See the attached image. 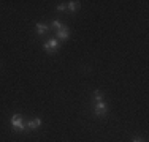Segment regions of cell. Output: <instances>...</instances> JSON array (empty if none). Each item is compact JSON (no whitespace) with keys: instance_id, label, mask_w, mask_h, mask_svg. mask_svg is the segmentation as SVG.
<instances>
[{"instance_id":"5","label":"cell","mask_w":149,"mask_h":142,"mask_svg":"<svg viewBox=\"0 0 149 142\" xmlns=\"http://www.w3.org/2000/svg\"><path fill=\"white\" fill-rule=\"evenodd\" d=\"M41 126V120L40 119H32L27 122V125H26V130H37V128H40Z\"/></svg>"},{"instance_id":"3","label":"cell","mask_w":149,"mask_h":142,"mask_svg":"<svg viewBox=\"0 0 149 142\" xmlns=\"http://www.w3.org/2000/svg\"><path fill=\"white\" fill-rule=\"evenodd\" d=\"M94 112L97 117H105L106 112H108V106H106L105 101H97L95 103V108H94Z\"/></svg>"},{"instance_id":"9","label":"cell","mask_w":149,"mask_h":142,"mask_svg":"<svg viewBox=\"0 0 149 142\" xmlns=\"http://www.w3.org/2000/svg\"><path fill=\"white\" fill-rule=\"evenodd\" d=\"M49 28H56V30H60V28H62V24L59 22V21H54V22L51 24V27Z\"/></svg>"},{"instance_id":"4","label":"cell","mask_w":149,"mask_h":142,"mask_svg":"<svg viewBox=\"0 0 149 142\" xmlns=\"http://www.w3.org/2000/svg\"><path fill=\"white\" fill-rule=\"evenodd\" d=\"M70 37V30L67 26H62L60 30H57V40H62V41H67Z\"/></svg>"},{"instance_id":"11","label":"cell","mask_w":149,"mask_h":142,"mask_svg":"<svg viewBox=\"0 0 149 142\" xmlns=\"http://www.w3.org/2000/svg\"><path fill=\"white\" fill-rule=\"evenodd\" d=\"M133 142H144V141H143V139H140V137H135Z\"/></svg>"},{"instance_id":"2","label":"cell","mask_w":149,"mask_h":142,"mask_svg":"<svg viewBox=\"0 0 149 142\" xmlns=\"http://www.w3.org/2000/svg\"><path fill=\"white\" fill-rule=\"evenodd\" d=\"M43 48H45V51L48 52V54H54V52H57V49H59V40L57 38H51V40H48L43 44Z\"/></svg>"},{"instance_id":"10","label":"cell","mask_w":149,"mask_h":142,"mask_svg":"<svg viewBox=\"0 0 149 142\" xmlns=\"http://www.w3.org/2000/svg\"><path fill=\"white\" fill-rule=\"evenodd\" d=\"M57 10H59V11H65V10H67V5H57Z\"/></svg>"},{"instance_id":"7","label":"cell","mask_w":149,"mask_h":142,"mask_svg":"<svg viewBox=\"0 0 149 142\" xmlns=\"http://www.w3.org/2000/svg\"><path fill=\"white\" fill-rule=\"evenodd\" d=\"M81 3L79 2H74V0H72V2H68V5H67V10H70L72 13H74L76 10H79Z\"/></svg>"},{"instance_id":"8","label":"cell","mask_w":149,"mask_h":142,"mask_svg":"<svg viewBox=\"0 0 149 142\" xmlns=\"http://www.w3.org/2000/svg\"><path fill=\"white\" fill-rule=\"evenodd\" d=\"M94 98H95V101H103V92H100V90H95V93H94Z\"/></svg>"},{"instance_id":"6","label":"cell","mask_w":149,"mask_h":142,"mask_svg":"<svg viewBox=\"0 0 149 142\" xmlns=\"http://www.w3.org/2000/svg\"><path fill=\"white\" fill-rule=\"evenodd\" d=\"M35 32H37V35H45L49 32V26H46V24H37V27H35Z\"/></svg>"},{"instance_id":"1","label":"cell","mask_w":149,"mask_h":142,"mask_svg":"<svg viewBox=\"0 0 149 142\" xmlns=\"http://www.w3.org/2000/svg\"><path fill=\"white\" fill-rule=\"evenodd\" d=\"M11 126L15 128L17 133H22L26 130V125H24V120H22V115L21 114H15L11 117Z\"/></svg>"}]
</instances>
